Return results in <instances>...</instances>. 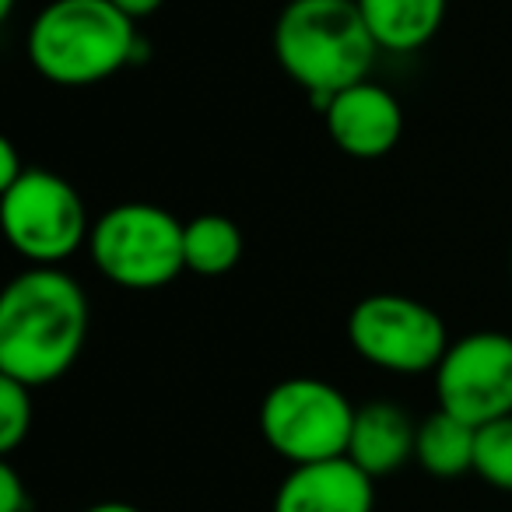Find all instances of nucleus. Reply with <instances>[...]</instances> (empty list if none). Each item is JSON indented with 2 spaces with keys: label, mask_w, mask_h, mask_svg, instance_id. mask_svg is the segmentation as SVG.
Masks as SVG:
<instances>
[{
  "label": "nucleus",
  "mask_w": 512,
  "mask_h": 512,
  "mask_svg": "<svg viewBox=\"0 0 512 512\" xmlns=\"http://www.w3.org/2000/svg\"><path fill=\"white\" fill-rule=\"evenodd\" d=\"M358 407L341 386L316 376L281 379L260 404V435L288 467L348 456Z\"/></svg>",
  "instance_id": "5"
},
{
  "label": "nucleus",
  "mask_w": 512,
  "mask_h": 512,
  "mask_svg": "<svg viewBox=\"0 0 512 512\" xmlns=\"http://www.w3.org/2000/svg\"><path fill=\"white\" fill-rule=\"evenodd\" d=\"M85 512H144V509H137V505H130V502H95V505H88Z\"/></svg>",
  "instance_id": "20"
},
{
  "label": "nucleus",
  "mask_w": 512,
  "mask_h": 512,
  "mask_svg": "<svg viewBox=\"0 0 512 512\" xmlns=\"http://www.w3.org/2000/svg\"><path fill=\"white\" fill-rule=\"evenodd\" d=\"M379 53H418L439 36L449 0H358Z\"/></svg>",
  "instance_id": "12"
},
{
  "label": "nucleus",
  "mask_w": 512,
  "mask_h": 512,
  "mask_svg": "<svg viewBox=\"0 0 512 512\" xmlns=\"http://www.w3.org/2000/svg\"><path fill=\"white\" fill-rule=\"evenodd\" d=\"M435 407L481 428L512 414V334L470 330L449 341L432 372Z\"/></svg>",
  "instance_id": "8"
},
{
  "label": "nucleus",
  "mask_w": 512,
  "mask_h": 512,
  "mask_svg": "<svg viewBox=\"0 0 512 512\" xmlns=\"http://www.w3.org/2000/svg\"><path fill=\"white\" fill-rule=\"evenodd\" d=\"M271 43L281 71L320 109L344 88L369 81L379 57L358 0H288Z\"/></svg>",
  "instance_id": "2"
},
{
  "label": "nucleus",
  "mask_w": 512,
  "mask_h": 512,
  "mask_svg": "<svg viewBox=\"0 0 512 512\" xmlns=\"http://www.w3.org/2000/svg\"><path fill=\"white\" fill-rule=\"evenodd\" d=\"M113 8H120L127 18H134V22H141V18H151L158 8H162L165 0H109Z\"/></svg>",
  "instance_id": "19"
},
{
  "label": "nucleus",
  "mask_w": 512,
  "mask_h": 512,
  "mask_svg": "<svg viewBox=\"0 0 512 512\" xmlns=\"http://www.w3.org/2000/svg\"><path fill=\"white\" fill-rule=\"evenodd\" d=\"M271 512H376V481L348 456L292 467L274 491Z\"/></svg>",
  "instance_id": "10"
},
{
  "label": "nucleus",
  "mask_w": 512,
  "mask_h": 512,
  "mask_svg": "<svg viewBox=\"0 0 512 512\" xmlns=\"http://www.w3.org/2000/svg\"><path fill=\"white\" fill-rule=\"evenodd\" d=\"M509 274H512V246H509Z\"/></svg>",
  "instance_id": "22"
},
{
  "label": "nucleus",
  "mask_w": 512,
  "mask_h": 512,
  "mask_svg": "<svg viewBox=\"0 0 512 512\" xmlns=\"http://www.w3.org/2000/svg\"><path fill=\"white\" fill-rule=\"evenodd\" d=\"M418 421L393 400H369L355 411L348 460L362 467L372 481L404 470L414 460Z\"/></svg>",
  "instance_id": "11"
},
{
  "label": "nucleus",
  "mask_w": 512,
  "mask_h": 512,
  "mask_svg": "<svg viewBox=\"0 0 512 512\" xmlns=\"http://www.w3.org/2000/svg\"><path fill=\"white\" fill-rule=\"evenodd\" d=\"M183 228L172 211L127 200L92 221L88 256L95 271L123 292H158L186 271Z\"/></svg>",
  "instance_id": "4"
},
{
  "label": "nucleus",
  "mask_w": 512,
  "mask_h": 512,
  "mask_svg": "<svg viewBox=\"0 0 512 512\" xmlns=\"http://www.w3.org/2000/svg\"><path fill=\"white\" fill-rule=\"evenodd\" d=\"M320 113L330 144L358 162L386 158L404 137V106L390 88L376 81H358L344 88L323 102Z\"/></svg>",
  "instance_id": "9"
},
{
  "label": "nucleus",
  "mask_w": 512,
  "mask_h": 512,
  "mask_svg": "<svg viewBox=\"0 0 512 512\" xmlns=\"http://www.w3.org/2000/svg\"><path fill=\"white\" fill-rule=\"evenodd\" d=\"M15 4H18V0H0V18H4V22L15 15Z\"/></svg>",
  "instance_id": "21"
},
{
  "label": "nucleus",
  "mask_w": 512,
  "mask_h": 512,
  "mask_svg": "<svg viewBox=\"0 0 512 512\" xmlns=\"http://www.w3.org/2000/svg\"><path fill=\"white\" fill-rule=\"evenodd\" d=\"M348 344L372 369L390 376H421L439 369L449 348V330L428 302L376 292L351 306Z\"/></svg>",
  "instance_id": "7"
},
{
  "label": "nucleus",
  "mask_w": 512,
  "mask_h": 512,
  "mask_svg": "<svg viewBox=\"0 0 512 512\" xmlns=\"http://www.w3.org/2000/svg\"><path fill=\"white\" fill-rule=\"evenodd\" d=\"M477 428L467 425L456 414L435 407L428 418L418 421V442H414V463L428 477L456 481L463 474H474Z\"/></svg>",
  "instance_id": "13"
},
{
  "label": "nucleus",
  "mask_w": 512,
  "mask_h": 512,
  "mask_svg": "<svg viewBox=\"0 0 512 512\" xmlns=\"http://www.w3.org/2000/svg\"><path fill=\"white\" fill-rule=\"evenodd\" d=\"M474 474L488 488L512 495V414L477 428Z\"/></svg>",
  "instance_id": "15"
},
{
  "label": "nucleus",
  "mask_w": 512,
  "mask_h": 512,
  "mask_svg": "<svg viewBox=\"0 0 512 512\" xmlns=\"http://www.w3.org/2000/svg\"><path fill=\"white\" fill-rule=\"evenodd\" d=\"M32 418H36V407H32L29 386L0 376V453L11 456L29 439Z\"/></svg>",
  "instance_id": "16"
},
{
  "label": "nucleus",
  "mask_w": 512,
  "mask_h": 512,
  "mask_svg": "<svg viewBox=\"0 0 512 512\" xmlns=\"http://www.w3.org/2000/svg\"><path fill=\"white\" fill-rule=\"evenodd\" d=\"M137 57V22L109 0H50L29 25V60L57 88H92Z\"/></svg>",
  "instance_id": "3"
},
{
  "label": "nucleus",
  "mask_w": 512,
  "mask_h": 512,
  "mask_svg": "<svg viewBox=\"0 0 512 512\" xmlns=\"http://www.w3.org/2000/svg\"><path fill=\"white\" fill-rule=\"evenodd\" d=\"M92 306L64 267H25L0 295V376L29 390L74 369L88 344Z\"/></svg>",
  "instance_id": "1"
},
{
  "label": "nucleus",
  "mask_w": 512,
  "mask_h": 512,
  "mask_svg": "<svg viewBox=\"0 0 512 512\" xmlns=\"http://www.w3.org/2000/svg\"><path fill=\"white\" fill-rule=\"evenodd\" d=\"M242 249H246L242 228L228 214H197L183 228L186 271L200 274V278H225L242 260Z\"/></svg>",
  "instance_id": "14"
},
{
  "label": "nucleus",
  "mask_w": 512,
  "mask_h": 512,
  "mask_svg": "<svg viewBox=\"0 0 512 512\" xmlns=\"http://www.w3.org/2000/svg\"><path fill=\"white\" fill-rule=\"evenodd\" d=\"M29 169L32 165L22 162L15 141H11V137H0V190H8L11 183H18Z\"/></svg>",
  "instance_id": "18"
},
{
  "label": "nucleus",
  "mask_w": 512,
  "mask_h": 512,
  "mask_svg": "<svg viewBox=\"0 0 512 512\" xmlns=\"http://www.w3.org/2000/svg\"><path fill=\"white\" fill-rule=\"evenodd\" d=\"M85 197L64 176L32 165L18 183L0 190V228L29 267H60L92 235Z\"/></svg>",
  "instance_id": "6"
},
{
  "label": "nucleus",
  "mask_w": 512,
  "mask_h": 512,
  "mask_svg": "<svg viewBox=\"0 0 512 512\" xmlns=\"http://www.w3.org/2000/svg\"><path fill=\"white\" fill-rule=\"evenodd\" d=\"M32 495L25 488L22 474L15 470V463L4 460L0 463V512H29Z\"/></svg>",
  "instance_id": "17"
}]
</instances>
